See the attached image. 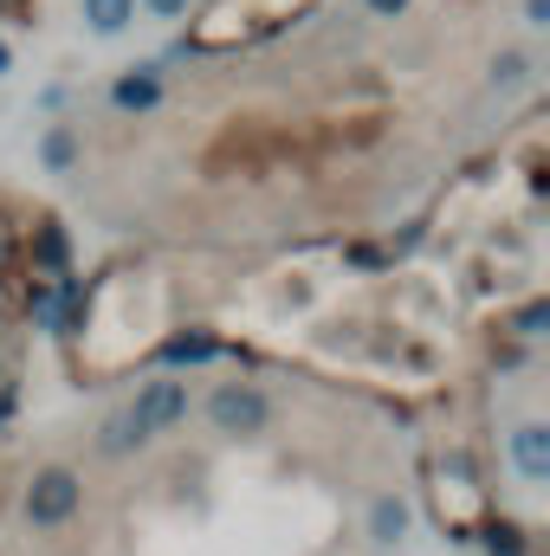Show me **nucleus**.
<instances>
[{
    "instance_id": "obj_10",
    "label": "nucleus",
    "mask_w": 550,
    "mask_h": 556,
    "mask_svg": "<svg viewBox=\"0 0 550 556\" xmlns=\"http://www.w3.org/2000/svg\"><path fill=\"white\" fill-rule=\"evenodd\" d=\"M208 356H214V337H201V330H195V337H168V343H162V363H208Z\"/></svg>"
},
{
    "instance_id": "obj_18",
    "label": "nucleus",
    "mask_w": 550,
    "mask_h": 556,
    "mask_svg": "<svg viewBox=\"0 0 550 556\" xmlns=\"http://www.w3.org/2000/svg\"><path fill=\"white\" fill-rule=\"evenodd\" d=\"M26 7H33V0H0V13H7V20H26Z\"/></svg>"
},
{
    "instance_id": "obj_12",
    "label": "nucleus",
    "mask_w": 550,
    "mask_h": 556,
    "mask_svg": "<svg viewBox=\"0 0 550 556\" xmlns=\"http://www.w3.org/2000/svg\"><path fill=\"white\" fill-rule=\"evenodd\" d=\"M492 85H499V91L525 85V52H499V59H492Z\"/></svg>"
},
{
    "instance_id": "obj_11",
    "label": "nucleus",
    "mask_w": 550,
    "mask_h": 556,
    "mask_svg": "<svg viewBox=\"0 0 550 556\" xmlns=\"http://www.w3.org/2000/svg\"><path fill=\"white\" fill-rule=\"evenodd\" d=\"M479 538L492 544V556H525V538H518V525H505V518H486V525H479Z\"/></svg>"
},
{
    "instance_id": "obj_17",
    "label": "nucleus",
    "mask_w": 550,
    "mask_h": 556,
    "mask_svg": "<svg viewBox=\"0 0 550 556\" xmlns=\"http://www.w3.org/2000/svg\"><path fill=\"white\" fill-rule=\"evenodd\" d=\"M402 7H409V0H370V13H383V20H396Z\"/></svg>"
},
{
    "instance_id": "obj_13",
    "label": "nucleus",
    "mask_w": 550,
    "mask_h": 556,
    "mask_svg": "<svg viewBox=\"0 0 550 556\" xmlns=\"http://www.w3.org/2000/svg\"><path fill=\"white\" fill-rule=\"evenodd\" d=\"M72 155H78L72 130H52V137H46V162H52V168H72Z\"/></svg>"
},
{
    "instance_id": "obj_9",
    "label": "nucleus",
    "mask_w": 550,
    "mask_h": 556,
    "mask_svg": "<svg viewBox=\"0 0 550 556\" xmlns=\"http://www.w3.org/2000/svg\"><path fill=\"white\" fill-rule=\"evenodd\" d=\"M370 531H376V544H396V538L409 531V505H402V498H376V511H370Z\"/></svg>"
},
{
    "instance_id": "obj_8",
    "label": "nucleus",
    "mask_w": 550,
    "mask_h": 556,
    "mask_svg": "<svg viewBox=\"0 0 550 556\" xmlns=\"http://www.w3.org/2000/svg\"><path fill=\"white\" fill-rule=\"evenodd\" d=\"M130 20H137V0H85V26L104 33V39H117Z\"/></svg>"
},
{
    "instance_id": "obj_16",
    "label": "nucleus",
    "mask_w": 550,
    "mask_h": 556,
    "mask_svg": "<svg viewBox=\"0 0 550 556\" xmlns=\"http://www.w3.org/2000/svg\"><path fill=\"white\" fill-rule=\"evenodd\" d=\"M525 13H532V26H550V0H525Z\"/></svg>"
},
{
    "instance_id": "obj_5",
    "label": "nucleus",
    "mask_w": 550,
    "mask_h": 556,
    "mask_svg": "<svg viewBox=\"0 0 550 556\" xmlns=\"http://www.w3.org/2000/svg\"><path fill=\"white\" fill-rule=\"evenodd\" d=\"M208 420H214L221 433H260V427L273 420V402H266L253 382H221V389L208 395Z\"/></svg>"
},
{
    "instance_id": "obj_1",
    "label": "nucleus",
    "mask_w": 550,
    "mask_h": 556,
    "mask_svg": "<svg viewBox=\"0 0 550 556\" xmlns=\"http://www.w3.org/2000/svg\"><path fill=\"white\" fill-rule=\"evenodd\" d=\"M317 0H214L195 26H188V46L195 52H234V46H253V39H273L278 26L304 20Z\"/></svg>"
},
{
    "instance_id": "obj_2",
    "label": "nucleus",
    "mask_w": 550,
    "mask_h": 556,
    "mask_svg": "<svg viewBox=\"0 0 550 556\" xmlns=\"http://www.w3.org/2000/svg\"><path fill=\"white\" fill-rule=\"evenodd\" d=\"M427 505H434V518H440V531H447L453 544L479 538V525L492 518L486 485L473 479V459H466V453H447V459L427 466Z\"/></svg>"
},
{
    "instance_id": "obj_3",
    "label": "nucleus",
    "mask_w": 550,
    "mask_h": 556,
    "mask_svg": "<svg viewBox=\"0 0 550 556\" xmlns=\"http://www.w3.org/2000/svg\"><path fill=\"white\" fill-rule=\"evenodd\" d=\"M182 415H188V389L175 376H155V382H142L137 402L117 420H124V440H155V433H168Z\"/></svg>"
},
{
    "instance_id": "obj_4",
    "label": "nucleus",
    "mask_w": 550,
    "mask_h": 556,
    "mask_svg": "<svg viewBox=\"0 0 550 556\" xmlns=\"http://www.w3.org/2000/svg\"><path fill=\"white\" fill-rule=\"evenodd\" d=\"M78 498H85V485H78V472H72V466H39V472H33V485H26V525L59 531V525L78 511Z\"/></svg>"
},
{
    "instance_id": "obj_6",
    "label": "nucleus",
    "mask_w": 550,
    "mask_h": 556,
    "mask_svg": "<svg viewBox=\"0 0 550 556\" xmlns=\"http://www.w3.org/2000/svg\"><path fill=\"white\" fill-rule=\"evenodd\" d=\"M512 466H518L525 479H545V472H550V433L538 427V420L512 433Z\"/></svg>"
},
{
    "instance_id": "obj_14",
    "label": "nucleus",
    "mask_w": 550,
    "mask_h": 556,
    "mask_svg": "<svg viewBox=\"0 0 550 556\" xmlns=\"http://www.w3.org/2000/svg\"><path fill=\"white\" fill-rule=\"evenodd\" d=\"M137 7H149L155 20H182L188 13V0H137Z\"/></svg>"
},
{
    "instance_id": "obj_19",
    "label": "nucleus",
    "mask_w": 550,
    "mask_h": 556,
    "mask_svg": "<svg viewBox=\"0 0 550 556\" xmlns=\"http://www.w3.org/2000/svg\"><path fill=\"white\" fill-rule=\"evenodd\" d=\"M7 72H13V52H7V39H0V78H7Z\"/></svg>"
},
{
    "instance_id": "obj_15",
    "label": "nucleus",
    "mask_w": 550,
    "mask_h": 556,
    "mask_svg": "<svg viewBox=\"0 0 550 556\" xmlns=\"http://www.w3.org/2000/svg\"><path fill=\"white\" fill-rule=\"evenodd\" d=\"M545 304H532V311H525V317H518V337H538V330H545Z\"/></svg>"
},
{
    "instance_id": "obj_7",
    "label": "nucleus",
    "mask_w": 550,
    "mask_h": 556,
    "mask_svg": "<svg viewBox=\"0 0 550 556\" xmlns=\"http://www.w3.org/2000/svg\"><path fill=\"white\" fill-rule=\"evenodd\" d=\"M111 104H117V111H155V104H162V78H155V72L117 78V85H111Z\"/></svg>"
}]
</instances>
